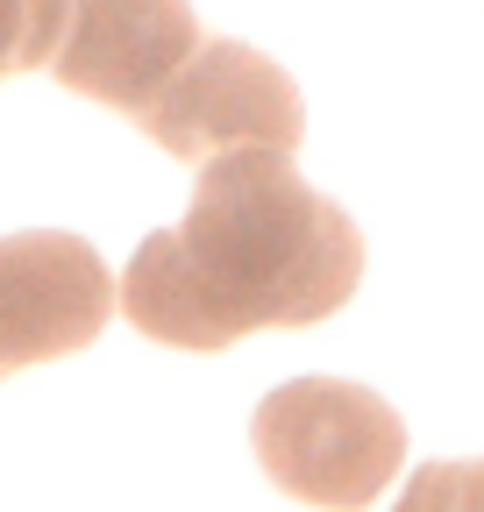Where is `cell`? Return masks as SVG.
<instances>
[{"label":"cell","mask_w":484,"mask_h":512,"mask_svg":"<svg viewBox=\"0 0 484 512\" xmlns=\"http://www.w3.org/2000/svg\"><path fill=\"white\" fill-rule=\"evenodd\" d=\"M363 285L356 221L292 171V150H221L193 207L121 271V313L164 349H228L264 328H314Z\"/></svg>","instance_id":"6da1fadb"},{"label":"cell","mask_w":484,"mask_h":512,"mask_svg":"<svg viewBox=\"0 0 484 512\" xmlns=\"http://www.w3.org/2000/svg\"><path fill=\"white\" fill-rule=\"evenodd\" d=\"M264 477L299 505H371L406 463V420L342 377H292L250 420Z\"/></svg>","instance_id":"7a4b0ae2"},{"label":"cell","mask_w":484,"mask_h":512,"mask_svg":"<svg viewBox=\"0 0 484 512\" xmlns=\"http://www.w3.org/2000/svg\"><path fill=\"white\" fill-rule=\"evenodd\" d=\"M157 150L178 164H207L221 150H299L307 136V100L278 64L250 43L200 36L186 64L129 114Z\"/></svg>","instance_id":"3957f363"},{"label":"cell","mask_w":484,"mask_h":512,"mask_svg":"<svg viewBox=\"0 0 484 512\" xmlns=\"http://www.w3.org/2000/svg\"><path fill=\"white\" fill-rule=\"evenodd\" d=\"M107 313L114 278L86 235L65 228L0 235V377L93 349Z\"/></svg>","instance_id":"277c9868"},{"label":"cell","mask_w":484,"mask_h":512,"mask_svg":"<svg viewBox=\"0 0 484 512\" xmlns=\"http://www.w3.org/2000/svg\"><path fill=\"white\" fill-rule=\"evenodd\" d=\"M200 43L193 0H65V36L50 50V79L100 107L136 114Z\"/></svg>","instance_id":"5b68a950"},{"label":"cell","mask_w":484,"mask_h":512,"mask_svg":"<svg viewBox=\"0 0 484 512\" xmlns=\"http://www.w3.org/2000/svg\"><path fill=\"white\" fill-rule=\"evenodd\" d=\"M65 36V0H0V79L43 72Z\"/></svg>","instance_id":"8992f818"},{"label":"cell","mask_w":484,"mask_h":512,"mask_svg":"<svg viewBox=\"0 0 484 512\" xmlns=\"http://www.w3.org/2000/svg\"><path fill=\"white\" fill-rule=\"evenodd\" d=\"M406 505H484V463H435L406 484Z\"/></svg>","instance_id":"52a82bcc"}]
</instances>
